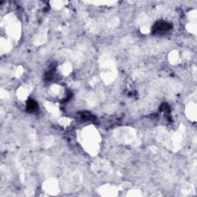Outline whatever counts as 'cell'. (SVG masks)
<instances>
[{"instance_id": "obj_1", "label": "cell", "mask_w": 197, "mask_h": 197, "mask_svg": "<svg viewBox=\"0 0 197 197\" xmlns=\"http://www.w3.org/2000/svg\"><path fill=\"white\" fill-rule=\"evenodd\" d=\"M171 28L170 24L166 23H157L154 26V31L156 32H165Z\"/></svg>"}, {"instance_id": "obj_2", "label": "cell", "mask_w": 197, "mask_h": 197, "mask_svg": "<svg viewBox=\"0 0 197 197\" xmlns=\"http://www.w3.org/2000/svg\"><path fill=\"white\" fill-rule=\"evenodd\" d=\"M38 108V104L32 99H29L27 102V109L29 111H34Z\"/></svg>"}]
</instances>
